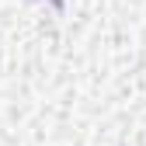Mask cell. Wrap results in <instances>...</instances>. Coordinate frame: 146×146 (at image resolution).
Here are the masks:
<instances>
[{"label": "cell", "mask_w": 146, "mask_h": 146, "mask_svg": "<svg viewBox=\"0 0 146 146\" xmlns=\"http://www.w3.org/2000/svg\"><path fill=\"white\" fill-rule=\"evenodd\" d=\"M52 4H56V7H63V0H52Z\"/></svg>", "instance_id": "6da1fadb"}]
</instances>
